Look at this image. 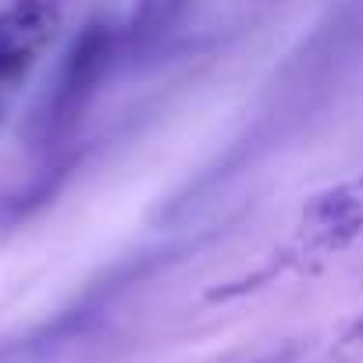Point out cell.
<instances>
[{
  "mask_svg": "<svg viewBox=\"0 0 363 363\" xmlns=\"http://www.w3.org/2000/svg\"><path fill=\"white\" fill-rule=\"evenodd\" d=\"M114 57V36L104 26H89L72 50L61 61V72L54 79V89L47 93V104L40 111V139H61L75 128V121L82 118V111L89 107V100L96 96L107 68Z\"/></svg>",
  "mask_w": 363,
  "mask_h": 363,
  "instance_id": "cell-1",
  "label": "cell"
},
{
  "mask_svg": "<svg viewBox=\"0 0 363 363\" xmlns=\"http://www.w3.org/2000/svg\"><path fill=\"white\" fill-rule=\"evenodd\" d=\"M57 26V15L47 0H15L0 11V50H29L40 54Z\"/></svg>",
  "mask_w": 363,
  "mask_h": 363,
  "instance_id": "cell-2",
  "label": "cell"
},
{
  "mask_svg": "<svg viewBox=\"0 0 363 363\" xmlns=\"http://www.w3.org/2000/svg\"><path fill=\"white\" fill-rule=\"evenodd\" d=\"M182 11H186V0H139L135 26H139L143 36H157V33H164Z\"/></svg>",
  "mask_w": 363,
  "mask_h": 363,
  "instance_id": "cell-3",
  "label": "cell"
}]
</instances>
